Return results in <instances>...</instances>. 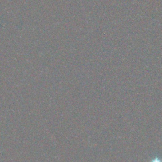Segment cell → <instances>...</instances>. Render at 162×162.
Instances as JSON below:
<instances>
[{"instance_id": "6da1fadb", "label": "cell", "mask_w": 162, "mask_h": 162, "mask_svg": "<svg viewBox=\"0 0 162 162\" xmlns=\"http://www.w3.org/2000/svg\"><path fill=\"white\" fill-rule=\"evenodd\" d=\"M151 162H162L161 160L158 157H155L154 159H153Z\"/></svg>"}]
</instances>
